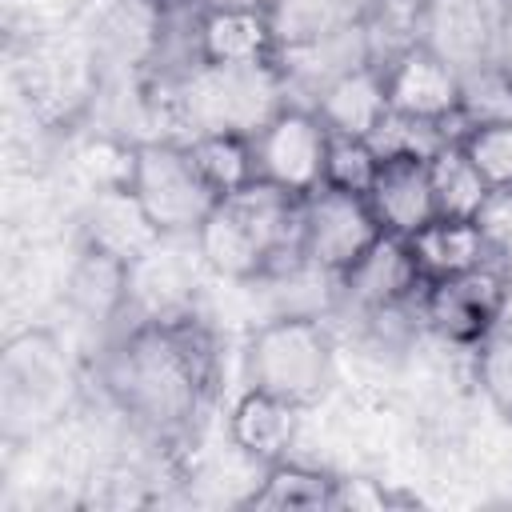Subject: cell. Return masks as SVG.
<instances>
[{"label": "cell", "instance_id": "6da1fadb", "mask_svg": "<svg viewBox=\"0 0 512 512\" xmlns=\"http://www.w3.org/2000/svg\"><path fill=\"white\" fill-rule=\"evenodd\" d=\"M196 252L212 272L232 280L304 264V196L268 180H252L220 196L196 232Z\"/></svg>", "mask_w": 512, "mask_h": 512}, {"label": "cell", "instance_id": "7a4b0ae2", "mask_svg": "<svg viewBox=\"0 0 512 512\" xmlns=\"http://www.w3.org/2000/svg\"><path fill=\"white\" fill-rule=\"evenodd\" d=\"M208 384V348L192 328L144 324L108 364V388L148 428H180Z\"/></svg>", "mask_w": 512, "mask_h": 512}, {"label": "cell", "instance_id": "3957f363", "mask_svg": "<svg viewBox=\"0 0 512 512\" xmlns=\"http://www.w3.org/2000/svg\"><path fill=\"white\" fill-rule=\"evenodd\" d=\"M288 104L276 60L208 64L200 60L176 84L180 120L192 136H256Z\"/></svg>", "mask_w": 512, "mask_h": 512}, {"label": "cell", "instance_id": "277c9868", "mask_svg": "<svg viewBox=\"0 0 512 512\" xmlns=\"http://www.w3.org/2000/svg\"><path fill=\"white\" fill-rule=\"evenodd\" d=\"M144 216L156 224L160 236H196L208 212L216 208L220 192L200 172L188 144L176 140H148L132 148L128 184H124Z\"/></svg>", "mask_w": 512, "mask_h": 512}, {"label": "cell", "instance_id": "5b68a950", "mask_svg": "<svg viewBox=\"0 0 512 512\" xmlns=\"http://www.w3.org/2000/svg\"><path fill=\"white\" fill-rule=\"evenodd\" d=\"M248 388L272 392L296 408L324 396L332 380V336L312 316H280L248 340Z\"/></svg>", "mask_w": 512, "mask_h": 512}, {"label": "cell", "instance_id": "8992f818", "mask_svg": "<svg viewBox=\"0 0 512 512\" xmlns=\"http://www.w3.org/2000/svg\"><path fill=\"white\" fill-rule=\"evenodd\" d=\"M328 140H332V132L324 128V120L312 108L284 104L256 136H248L256 180H268L292 196L316 192L324 184Z\"/></svg>", "mask_w": 512, "mask_h": 512}, {"label": "cell", "instance_id": "52a82bcc", "mask_svg": "<svg viewBox=\"0 0 512 512\" xmlns=\"http://www.w3.org/2000/svg\"><path fill=\"white\" fill-rule=\"evenodd\" d=\"M380 236L384 228L360 192L320 184L304 196V264L344 276Z\"/></svg>", "mask_w": 512, "mask_h": 512}, {"label": "cell", "instance_id": "ba28073f", "mask_svg": "<svg viewBox=\"0 0 512 512\" xmlns=\"http://www.w3.org/2000/svg\"><path fill=\"white\" fill-rule=\"evenodd\" d=\"M508 300V280L504 272L492 264L456 272V276H440L424 284L420 308L424 320L452 344H480L488 336V328L496 324V316L504 312Z\"/></svg>", "mask_w": 512, "mask_h": 512}, {"label": "cell", "instance_id": "9c48e42d", "mask_svg": "<svg viewBox=\"0 0 512 512\" xmlns=\"http://www.w3.org/2000/svg\"><path fill=\"white\" fill-rule=\"evenodd\" d=\"M384 92L392 112L452 120L460 108V68L444 60L432 44L416 40L384 64Z\"/></svg>", "mask_w": 512, "mask_h": 512}, {"label": "cell", "instance_id": "30bf717a", "mask_svg": "<svg viewBox=\"0 0 512 512\" xmlns=\"http://www.w3.org/2000/svg\"><path fill=\"white\" fill-rule=\"evenodd\" d=\"M372 64V36L368 24H352L328 36H316L308 44H292V48H276V68L284 80V92L304 96V108L316 104V96L336 84L340 76L356 72Z\"/></svg>", "mask_w": 512, "mask_h": 512}, {"label": "cell", "instance_id": "8fae6325", "mask_svg": "<svg viewBox=\"0 0 512 512\" xmlns=\"http://www.w3.org/2000/svg\"><path fill=\"white\" fill-rule=\"evenodd\" d=\"M372 216L388 236H416L424 224L436 220V196H432V176L428 160L412 156H384L376 164V176L364 192Z\"/></svg>", "mask_w": 512, "mask_h": 512}, {"label": "cell", "instance_id": "7c38bea8", "mask_svg": "<svg viewBox=\"0 0 512 512\" xmlns=\"http://www.w3.org/2000/svg\"><path fill=\"white\" fill-rule=\"evenodd\" d=\"M344 296L356 300L368 312H392L400 308L408 296H416V288H424V272L408 248L404 236H380L344 276H336Z\"/></svg>", "mask_w": 512, "mask_h": 512}, {"label": "cell", "instance_id": "4fadbf2b", "mask_svg": "<svg viewBox=\"0 0 512 512\" xmlns=\"http://www.w3.org/2000/svg\"><path fill=\"white\" fill-rule=\"evenodd\" d=\"M84 236H88L92 252H104L120 264H132V260L148 256L152 244L160 240L156 224L144 216V208L136 204V196L124 184H112L92 200Z\"/></svg>", "mask_w": 512, "mask_h": 512}, {"label": "cell", "instance_id": "5bb4252c", "mask_svg": "<svg viewBox=\"0 0 512 512\" xmlns=\"http://www.w3.org/2000/svg\"><path fill=\"white\" fill-rule=\"evenodd\" d=\"M408 248L416 256L424 280L456 276V272L496 260V244L488 240L480 220H456V216H436L416 236H408Z\"/></svg>", "mask_w": 512, "mask_h": 512}, {"label": "cell", "instance_id": "9a60e30c", "mask_svg": "<svg viewBox=\"0 0 512 512\" xmlns=\"http://www.w3.org/2000/svg\"><path fill=\"white\" fill-rule=\"evenodd\" d=\"M312 112L324 120V128L332 136H356L368 140L372 128L388 116V92H384V68L364 64L348 76H340L336 84H328Z\"/></svg>", "mask_w": 512, "mask_h": 512}, {"label": "cell", "instance_id": "2e32d148", "mask_svg": "<svg viewBox=\"0 0 512 512\" xmlns=\"http://www.w3.org/2000/svg\"><path fill=\"white\" fill-rule=\"evenodd\" d=\"M296 424H300V408L272 392H260V388H248L232 404V416H228L232 444L268 464L288 456V448L296 440Z\"/></svg>", "mask_w": 512, "mask_h": 512}, {"label": "cell", "instance_id": "e0dca14e", "mask_svg": "<svg viewBox=\"0 0 512 512\" xmlns=\"http://www.w3.org/2000/svg\"><path fill=\"white\" fill-rule=\"evenodd\" d=\"M200 60L208 64H264L276 60L268 12H204Z\"/></svg>", "mask_w": 512, "mask_h": 512}, {"label": "cell", "instance_id": "ac0fdd59", "mask_svg": "<svg viewBox=\"0 0 512 512\" xmlns=\"http://www.w3.org/2000/svg\"><path fill=\"white\" fill-rule=\"evenodd\" d=\"M380 0H272L268 4V24L276 36V48L308 44L316 36L364 24L376 12Z\"/></svg>", "mask_w": 512, "mask_h": 512}, {"label": "cell", "instance_id": "d6986e66", "mask_svg": "<svg viewBox=\"0 0 512 512\" xmlns=\"http://www.w3.org/2000/svg\"><path fill=\"white\" fill-rule=\"evenodd\" d=\"M428 176H432V196H436V216H456V220H476V212L484 208L492 184L484 180V172L472 164V156L464 152L460 140L444 144L432 160H428Z\"/></svg>", "mask_w": 512, "mask_h": 512}, {"label": "cell", "instance_id": "ffe728a7", "mask_svg": "<svg viewBox=\"0 0 512 512\" xmlns=\"http://www.w3.org/2000/svg\"><path fill=\"white\" fill-rule=\"evenodd\" d=\"M464 140V128L452 120H424V116H408V112H392L372 128L368 144L372 152L384 156H412V160H432L444 144Z\"/></svg>", "mask_w": 512, "mask_h": 512}, {"label": "cell", "instance_id": "44dd1931", "mask_svg": "<svg viewBox=\"0 0 512 512\" xmlns=\"http://www.w3.org/2000/svg\"><path fill=\"white\" fill-rule=\"evenodd\" d=\"M336 500V480L316 472V468H304V464H292V460H276L264 476V484L248 496V508H272V512H284V508H332Z\"/></svg>", "mask_w": 512, "mask_h": 512}, {"label": "cell", "instance_id": "7402d4cb", "mask_svg": "<svg viewBox=\"0 0 512 512\" xmlns=\"http://www.w3.org/2000/svg\"><path fill=\"white\" fill-rule=\"evenodd\" d=\"M456 120L468 132L512 120V72L504 64H488V60L460 68V108H456Z\"/></svg>", "mask_w": 512, "mask_h": 512}, {"label": "cell", "instance_id": "603a6c76", "mask_svg": "<svg viewBox=\"0 0 512 512\" xmlns=\"http://www.w3.org/2000/svg\"><path fill=\"white\" fill-rule=\"evenodd\" d=\"M188 148H192L200 172L208 176V184L220 196H228V192H236V188L256 180L248 136H192Z\"/></svg>", "mask_w": 512, "mask_h": 512}, {"label": "cell", "instance_id": "cb8c5ba5", "mask_svg": "<svg viewBox=\"0 0 512 512\" xmlns=\"http://www.w3.org/2000/svg\"><path fill=\"white\" fill-rule=\"evenodd\" d=\"M476 368H480V384H484L488 400L496 404V412L512 420V288H508L504 312L496 316V324L480 340Z\"/></svg>", "mask_w": 512, "mask_h": 512}, {"label": "cell", "instance_id": "d4e9b609", "mask_svg": "<svg viewBox=\"0 0 512 512\" xmlns=\"http://www.w3.org/2000/svg\"><path fill=\"white\" fill-rule=\"evenodd\" d=\"M380 156L372 152L368 140L356 136H332L328 140V164H324V184L344 188V192H368L372 176H376Z\"/></svg>", "mask_w": 512, "mask_h": 512}, {"label": "cell", "instance_id": "484cf974", "mask_svg": "<svg viewBox=\"0 0 512 512\" xmlns=\"http://www.w3.org/2000/svg\"><path fill=\"white\" fill-rule=\"evenodd\" d=\"M460 144H464V152L472 156V164L484 172V180L492 188L512 184V120L488 124V128H472Z\"/></svg>", "mask_w": 512, "mask_h": 512}, {"label": "cell", "instance_id": "4316f807", "mask_svg": "<svg viewBox=\"0 0 512 512\" xmlns=\"http://www.w3.org/2000/svg\"><path fill=\"white\" fill-rule=\"evenodd\" d=\"M476 220H480V228L488 232L492 244H496L500 236H508V232H512V184L492 188L488 200H484V208L476 212Z\"/></svg>", "mask_w": 512, "mask_h": 512}, {"label": "cell", "instance_id": "83f0119b", "mask_svg": "<svg viewBox=\"0 0 512 512\" xmlns=\"http://www.w3.org/2000/svg\"><path fill=\"white\" fill-rule=\"evenodd\" d=\"M392 496L376 480H336L332 508H388Z\"/></svg>", "mask_w": 512, "mask_h": 512}, {"label": "cell", "instance_id": "f1b7e54d", "mask_svg": "<svg viewBox=\"0 0 512 512\" xmlns=\"http://www.w3.org/2000/svg\"><path fill=\"white\" fill-rule=\"evenodd\" d=\"M272 0H200L204 12H268Z\"/></svg>", "mask_w": 512, "mask_h": 512}, {"label": "cell", "instance_id": "f546056e", "mask_svg": "<svg viewBox=\"0 0 512 512\" xmlns=\"http://www.w3.org/2000/svg\"><path fill=\"white\" fill-rule=\"evenodd\" d=\"M496 268L504 272V280H508V288H512V232L496 240Z\"/></svg>", "mask_w": 512, "mask_h": 512}, {"label": "cell", "instance_id": "4dcf8cb0", "mask_svg": "<svg viewBox=\"0 0 512 512\" xmlns=\"http://www.w3.org/2000/svg\"><path fill=\"white\" fill-rule=\"evenodd\" d=\"M400 4H408V8H420V12H424V8L432 4V0H400Z\"/></svg>", "mask_w": 512, "mask_h": 512}]
</instances>
